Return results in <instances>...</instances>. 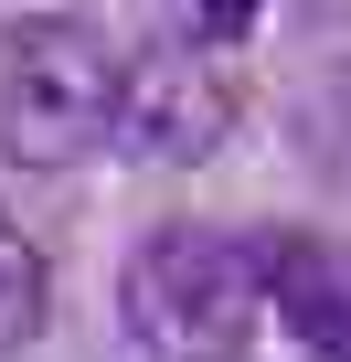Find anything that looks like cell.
<instances>
[{
    "label": "cell",
    "mask_w": 351,
    "mask_h": 362,
    "mask_svg": "<svg viewBox=\"0 0 351 362\" xmlns=\"http://www.w3.org/2000/svg\"><path fill=\"white\" fill-rule=\"evenodd\" d=\"M266 309L319 362H351V245H330V235H266Z\"/></svg>",
    "instance_id": "277c9868"
},
{
    "label": "cell",
    "mask_w": 351,
    "mask_h": 362,
    "mask_svg": "<svg viewBox=\"0 0 351 362\" xmlns=\"http://www.w3.org/2000/svg\"><path fill=\"white\" fill-rule=\"evenodd\" d=\"M309 149H319L330 181H351V43L309 75Z\"/></svg>",
    "instance_id": "8992f818"
},
{
    "label": "cell",
    "mask_w": 351,
    "mask_h": 362,
    "mask_svg": "<svg viewBox=\"0 0 351 362\" xmlns=\"http://www.w3.org/2000/svg\"><path fill=\"white\" fill-rule=\"evenodd\" d=\"M117 96H128V54L75 22V11H32L0 43V149L32 160V170H64L85 149L117 139Z\"/></svg>",
    "instance_id": "7a4b0ae2"
},
{
    "label": "cell",
    "mask_w": 351,
    "mask_h": 362,
    "mask_svg": "<svg viewBox=\"0 0 351 362\" xmlns=\"http://www.w3.org/2000/svg\"><path fill=\"white\" fill-rule=\"evenodd\" d=\"M43 320H54V267H43V245L11 224V203H0V362L32 351Z\"/></svg>",
    "instance_id": "5b68a950"
},
{
    "label": "cell",
    "mask_w": 351,
    "mask_h": 362,
    "mask_svg": "<svg viewBox=\"0 0 351 362\" xmlns=\"http://www.w3.org/2000/svg\"><path fill=\"white\" fill-rule=\"evenodd\" d=\"M245 117L234 54L224 33H160L149 54H128V96H117V139L138 160H213Z\"/></svg>",
    "instance_id": "3957f363"
},
{
    "label": "cell",
    "mask_w": 351,
    "mask_h": 362,
    "mask_svg": "<svg viewBox=\"0 0 351 362\" xmlns=\"http://www.w3.org/2000/svg\"><path fill=\"white\" fill-rule=\"evenodd\" d=\"M128 330L160 362H245V341L266 330V245L224 235V224H160L128 256Z\"/></svg>",
    "instance_id": "6da1fadb"
},
{
    "label": "cell",
    "mask_w": 351,
    "mask_h": 362,
    "mask_svg": "<svg viewBox=\"0 0 351 362\" xmlns=\"http://www.w3.org/2000/svg\"><path fill=\"white\" fill-rule=\"evenodd\" d=\"M245 22H256V0H203V33H224V43H234Z\"/></svg>",
    "instance_id": "52a82bcc"
}]
</instances>
